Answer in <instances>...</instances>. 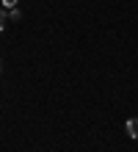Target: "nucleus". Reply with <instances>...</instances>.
<instances>
[{"label": "nucleus", "instance_id": "nucleus-1", "mask_svg": "<svg viewBox=\"0 0 138 152\" xmlns=\"http://www.w3.org/2000/svg\"><path fill=\"white\" fill-rule=\"evenodd\" d=\"M124 130H127V136H130V138H138V119H127Z\"/></svg>", "mask_w": 138, "mask_h": 152}, {"label": "nucleus", "instance_id": "nucleus-2", "mask_svg": "<svg viewBox=\"0 0 138 152\" xmlns=\"http://www.w3.org/2000/svg\"><path fill=\"white\" fill-rule=\"evenodd\" d=\"M6 22H8V14H6V11H0V33H3V28H6Z\"/></svg>", "mask_w": 138, "mask_h": 152}, {"label": "nucleus", "instance_id": "nucleus-3", "mask_svg": "<svg viewBox=\"0 0 138 152\" xmlns=\"http://www.w3.org/2000/svg\"><path fill=\"white\" fill-rule=\"evenodd\" d=\"M8 20H11V22H17V20H20V11H17V8H11V14H8Z\"/></svg>", "mask_w": 138, "mask_h": 152}, {"label": "nucleus", "instance_id": "nucleus-4", "mask_svg": "<svg viewBox=\"0 0 138 152\" xmlns=\"http://www.w3.org/2000/svg\"><path fill=\"white\" fill-rule=\"evenodd\" d=\"M17 3H20V0H3V6H6V8H17Z\"/></svg>", "mask_w": 138, "mask_h": 152}]
</instances>
